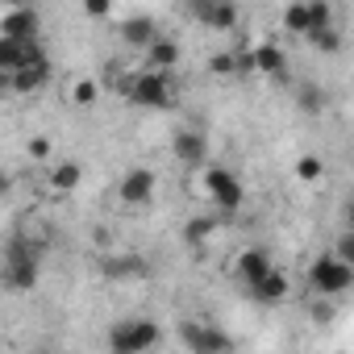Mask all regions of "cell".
I'll use <instances>...</instances> for the list:
<instances>
[{"mask_svg":"<svg viewBox=\"0 0 354 354\" xmlns=\"http://www.w3.org/2000/svg\"><path fill=\"white\" fill-rule=\"evenodd\" d=\"M246 292H250V300H259V304H283L288 292H292V283H288V275L275 267L263 283H254V288H246Z\"/></svg>","mask_w":354,"mask_h":354,"instance_id":"2e32d148","label":"cell"},{"mask_svg":"<svg viewBox=\"0 0 354 354\" xmlns=\"http://www.w3.org/2000/svg\"><path fill=\"white\" fill-rule=\"evenodd\" d=\"M333 254H337L346 267H354V234H342V238L333 242Z\"/></svg>","mask_w":354,"mask_h":354,"instance_id":"d4e9b609","label":"cell"},{"mask_svg":"<svg viewBox=\"0 0 354 354\" xmlns=\"http://www.w3.org/2000/svg\"><path fill=\"white\" fill-rule=\"evenodd\" d=\"M0 38H13V42H38V13L34 9H9L0 17Z\"/></svg>","mask_w":354,"mask_h":354,"instance_id":"7c38bea8","label":"cell"},{"mask_svg":"<svg viewBox=\"0 0 354 354\" xmlns=\"http://www.w3.org/2000/svg\"><path fill=\"white\" fill-rule=\"evenodd\" d=\"M192 17H196L201 26L217 30V34L238 30V21H242V13H238L234 0H201V5H192Z\"/></svg>","mask_w":354,"mask_h":354,"instance_id":"9c48e42d","label":"cell"},{"mask_svg":"<svg viewBox=\"0 0 354 354\" xmlns=\"http://www.w3.org/2000/svg\"><path fill=\"white\" fill-rule=\"evenodd\" d=\"M213 230H217V221L213 217H192L188 225H184V242H205V238H213Z\"/></svg>","mask_w":354,"mask_h":354,"instance_id":"44dd1931","label":"cell"},{"mask_svg":"<svg viewBox=\"0 0 354 354\" xmlns=\"http://www.w3.org/2000/svg\"><path fill=\"white\" fill-rule=\"evenodd\" d=\"M171 154H175V162H184V167H209V138L201 133V129H175V138H171Z\"/></svg>","mask_w":354,"mask_h":354,"instance_id":"ba28073f","label":"cell"},{"mask_svg":"<svg viewBox=\"0 0 354 354\" xmlns=\"http://www.w3.org/2000/svg\"><path fill=\"white\" fill-rule=\"evenodd\" d=\"M308 288H313L317 296H325V300H337V296H346V292L354 288V267H346L333 250H325V254H317L313 267H308Z\"/></svg>","mask_w":354,"mask_h":354,"instance_id":"277c9868","label":"cell"},{"mask_svg":"<svg viewBox=\"0 0 354 354\" xmlns=\"http://www.w3.org/2000/svg\"><path fill=\"white\" fill-rule=\"evenodd\" d=\"M283 30L288 34H300L304 42H313L317 34L333 30V9L321 5V0H300V5H288L283 9Z\"/></svg>","mask_w":354,"mask_h":354,"instance_id":"5b68a950","label":"cell"},{"mask_svg":"<svg viewBox=\"0 0 354 354\" xmlns=\"http://www.w3.org/2000/svg\"><path fill=\"white\" fill-rule=\"evenodd\" d=\"M46 80H50V59H46V50L26 67V71H17L13 80H5L13 92H21V96H30V92H42L46 88Z\"/></svg>","mask_w":354,"mask_h":354,"instance_id":"5bb4252c","label":"cell"},{"mask_svg":"<svg viewBox=\"0 0 354 354\" xmlns=\"http://www.w3.org/2000/svg\"><path fill=\"white\" fill-rule=\"evenodd\" d=\"M104 275H113V279H138V275H146V259L142 254H121V259H109L104 263Z\"/></svg>","mask_w":354,"mask_h":354,"instance_id":"ac0fdd59","label":"cell"},{"mask_svg":"<svg viewBox=\"0 0 354 354\" xmlns=\"http://www.w3.org/2000/svg\"><path fill=\"white\" fill-rule=\"evenodd\" d=\"M162 34H158V26H154V17H146V13H138V17H129L125 26H121V42L125 46H138V50H150L154 42H158Z\"/></svg>","mask_w":354,"mask_h":354,"instance_id":"9a60e30c","label":"cell"},{"mask_svg":"<svg viewBox=\"0 0 354 354\" xmlns=\"http://www.w3.org/2000/svg\"><path fill=\"white\" fill-rule=\"evenodd\" d=\"M121 96L133 104V109H171L175 100V88H171V75H158V71H133L125 84H121Z\"/></svg>","mask_w":354,"mask_h":354,"instance_id":"3957f363","label":"cell"},{"mask_svg":"<svg viewBox=\"0 0 354 354\" xmlns=\"http://www.w3.org/2000/svg\"><path fill=\"white\" fill-rule=\"evenodd\" d=\"M154 188H158V180H154L150 167H129V171L121 175L117 196H121L125 205H150V201H154Z\"/></svg>","mask_w":354,"mask_h":354,"instance_id":"30bf717a","label":"cell"},{"mask_svg":"<svg viewBox=\"0 0 354 354\" xmlns=\"http://www.w3.org/2000/svg\"><path fill=\"white\" fill-rule=\"evenodd\" d=\"M38 275H42V250L30 238H13L5 250V283L13 292H34Z\"/></svg>","mask_w":354,"mask_h":354,"instance_id":"7a4b0ae2","label":"cell"},{"mask_svg":"<svg viewBox=\"0 0 354 354\" xmlns=\"http://www.w3.org/2000/svg\"><path fill=\"white\" fill-rule=\"evenodd\" d=\"M346 234H354V201L346 205Z\"/></svg>","mask_w":354,"mask_h":354,"instance_id":"f1b7e54d","label":"cell"},{"mask_svg":"<svg viewBox=\"0 0 354 354\" xmlns=\"http://www.w3.org/2000/svg\"><path fill=\"white\" fill-rule=\"evenodd\" d=\"M80 162H59L55 171H50V180H55V188L59 192H71V188H80Z\"/></svg>","mask_w":354,"mask_h":354,"instance_id":"ffe728a7","label":"cell"},{"mask_svg":"<svg viewBox=\"0 0 354 354\" xmlns=\"http://www.w3.org/2000/svg\"><path fill=\"white\" fill-rule=\"evenodd\" d=\"M46 150H50V146H46L42 138H38V142H30V154H34V158H46Z\"/></svg>","mask_w":354,"mask_h":354,"instance_id":"83f0119b","label":"cell"},{"mask_svg":"<svg viewBox=\"0 0 354 354\" xmlns=\"http://www.w3.org/2000/svg\"><path fill=\"white\" fill-rule=\"evenodd\" d=\"M313 317H317V321H329V317H333V300H325V304H317V308H313Z\"/></svg>","mask_w":354,"mask_h":354,"instance_id":"484cf974","label":"cell"},{"mask_svg":"<svg viewBox=\"0 0 354 354\" xmlns=\"http://www.w3.org/2000/svg\"><path fill=\"white\" fill-rule=\"evenodd\" d=\"M275 271V263H271V254L263 250V246H246L238 259H234V275L246 283V288H254V283H263L267 275Z\"/></svg>","mask_w":354,"mask_h":354,"instance_id":"8fae6325","label":"cell"},{"mask_svg":"<svg viewBox=\"0 0 354 354\" xmlns=\"http://www.w3.org/2000/svg\"><path fill=\"white\" fill-rule=\"evenodd\" d=\"M158 337H162V325L154 317H121L117 325H109L113 354H146L158 346Z\"/></svg>","mask_w":354,"mask_h":354,"instance_id":"6da1fadb","label":"cell"},{"mask_svg":"<svg viewBox=\"0 0 354 354\" xmlns=\"http://www.w3.org/2000/svg\"><path fill=\"white\" fill-rule=\"evenodd\" d=\"M325 88H317V84H300L296 88V104L304 109V113H325Z\"/></svg>","mask_w":354,"mask_h":354,"instance_id":"d6986e66","label":"cell"},{"mask_svg":"<svg viewBox=\"0 0 354 354\" xmlns=\"http://www.w3.org/2000/svg\"><path fill=\"white\" fill-rule=\"evenodd\" d=\"M250 67L263 71V75H283V71H288V55H283L275 42H263V46L250 55Z\"/></svg>","mask_w":354,"mask_h":354,"instance_id":"e0dca14e","label":"cell"},{"mask_svg":"<svg viewBox=\"0 0 354 354\" xmlns=\"http://www.w3.org/2000/svg\"><path fill=\"white\" fill-rule=\"evenodd\" d=\"M180 59H184V46L175 42V38H158L150 50H146V71H158V75H171L175 67H180Z\"/></svg>","mask_w":354,"mask_h":354,"instance_id":"4fadbf2b","label":"cell"},{"mask_svg":"<svg viewBox=\"0 0 354 354\" xmlns=\"http://www.w3.org/2000/svg\"><path fill=\"white\" fill-rule=\"evenodd\" d=\"M71 100H75L80 109H92V104L100 100V84H96V80H80V84L71 88Z\"/></svg>","mask_w":354,"mask_h":354,"instance_id":"7402d4cb","label":"cell"},{"mask_svg":"<svg viewBox=\"0 0 354 354\" xmlns=\"http://www.w3.org/2000/svg\"><path fill=\"white\" fill-rule=\"evenodd\" d=\"M296 175L300 180H321V158L317 154H300L296 158Z\"/></svg>","mask_w":354,"mask_h":354,"instance_id":"cb8c5ba5","label":"cell"},{"mask_svg":"<svg viewBox=\"0 0 354 354\" xmlns=\"http://www.w3.org/2000/svg\"><path fill=\"white\" fill-rule=\"evenodd\" d=\"M180 342L188 346V354H230L234 350V337L221 325H209V321H184Z\"/></svg>","mask_w":354,"mask_h":354,"instance_id":"52a82bcc","label":"cell"},{"mask_svg":"<svg viewBox=\"0 0 354 354\" xmlns=\"http://www.w3.org/2000/svg\"><path fill=\"white\" fill-rule=\"evenodd\" d=\"M104 13H109L104 0H92V5H88V17H104Z\"/></svg>","mask_w":354,"mask_h":354,"instance_id":"4316f807","label":"cell"},{"mask_svg":"<svg viewBox=\"0 0 354 354\" xmlns=\"http://www.w3.org/2000/svg\"><path fill=\"white\" fill-rule=\"evenodd\" d=\"M313 46H317L321 55H337V50H342V34H337V26H333V30H325V34H317V38H313Z\"/></svg>","mask_w":354,"mask_h":354,"instance_id":"603a6c76","label":"cell"},{"mask_svg":"<svg viewBox=\"0 0 354 354\" xmlns=\"http://www.w3.org/2000/svg\"><path fill=\"white\" fill-rule=\"evenodd\" d=\"M205 192H209L213 209H221V213H238V209H242V201H246L242 180H238L230 167H217V162H209V167H205Z\"/></svg>","mask_w":354,"mask_h":354,"instance_id":"8992f818","label":"cell"}]
</instances>
